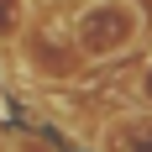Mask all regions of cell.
Returning a JSON list of instances; mask_svg holds the SVG:
<instances>
[{"label":"cell","mask_w":152,"mask_h":152,"mask_svg":"<svg viewBox=\"0 0 152 152\" xmlns=\"http://www.w3.org/2000/svg\"><path fill=\"white\" fill-rule=\"evenodd\" d=\"M79 31H84V47H89V53H121V47H131V37H137V11H131L126 0L89 5L84 21H79Z\"/></svg>","instance_id":"cell-1"},{"label":"cell","mask_w":152,"mask_h":152,"mask_svg":"<svg viewBox=\"0 0 152 152\" xmlns=\"http://www.w3.org/2000/svg\"><path fill=\"white\" fill-rule=\"evenodd\" d=\"M16 16H21V0H0V31H5V37H11V31L21 26Z\"/></svg>","instance_id":"cell-2"},{"label":"cell","mask_w":152,"mask_h":152,"mask_svg":"<svg viewBox=\"0 0 152 152\" xmlns=\"http://www.w3.org/2000/svg\"><path fill=\"white\" fill-rule=\"evenodd\" d=\"M137 100H142V105L152 110V58L142 63V74H137Z\"/></svg>","instance_id":"cell-3"},{"label":"cell","mask_w":152,"mask_h":152,"mask_svg":"<svg viewBox=\"0 0 152 152\" xmlns=\"http://www.w3.org/2000/svg\"><path fill=\"white\" fill-rule=\"evenodd\" d=\"M26 152H47V147H42V142H37V137H26Z\"/></svg>","instance_id":"cell-4"}]
</instances>
